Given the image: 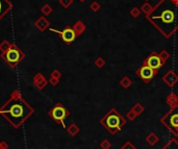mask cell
Segmentation results:
<instances>
[{
  "instance_id": "cell-13",
  "label": "cell",
  "mask_w": 178,
  "mask_h": 149,
  "mask_svg": "<svg viewBox=\"0 0 178 149\" xmlns=\"http://www.w3.org/2000/svg\"><path fill=\"white\" fill-rule=\"evenodd\" d=\"M51 11H52V9H51L50 5H44L43 8H42V12H43L45 15H48L49 13H51Z\"/></svg>"
},
{
  "instance_id": "cell-8",
  "label": "cell",
  "mask_w": 178,
  "mask_h": 149,
  "mask_svg": "<svg viewBox=\"0 0 178 149\" xmlns=\"http://www.w3.org/2000/svg\"><path fill=\"white\" fill-rule=\"evenodd\" d=\"M13 8L9 0H0V20L11 11Z\"/></svg>"
},
{
  "instance_id": "cell-10",
  "label": "cell",
  "mask_w": 178,
  "mask_h": 149,
  "mask_svg": "<svg viewBox=\"0 0 178 149\" xmlns=\"http://www.w3.org/2000/svg\"><path fill=\"white\" fill-rule=\"evenodd\" d=\"M35 26H37V28H39L41 31H43V30H45V28L48 26V22L45 20V18L42 17L35 22Z\"/></svg>"
},
{
  "instance_id": "cell-5",
  "label": "cell",
  "mask_w": 178,
  "mask_h": 149,
  "mask_svg": "<svg viewBox=\"0 0 178 149\" xmlns=\"http://www.w3.org/2000/svg\"><path fill=\"white\" fill-rule=\"evenodd\" d=\"M139 75L144 82H149L151 78H153V76L155 75V70L151 69L150 67H148L147 65H144L143 67H141L138 71Z\"/></svg>"
},
{
  "instance_id": "cell-7",
  "label": "cell",
  "mask_w": 178,
  "mask_h": 149,
  "mask_svg": "<svg viewBox=\"0 0 178 149\" xmlns=\"http://www.w3.org/2000/svg\"><path fill=\"white\" fill-rule=\"evenodd\" d=\"M145 65H147L148 67H150L153 70H157L158 68L161 67V59L156 54H151L150 56H148Z\"/></svg>"
},
{
  "instance_id": "cell-12",
  "label": "cell",
  "mask_w": 178,
  "mask_h": 149,
  "mask_svg": "<svg viewBox=\"0 0 178 149\" xmlns=\"http://www.w3.org/2000/svg\"><path fill=\"white\" fill-rule=\"evenodd\" d=\"M171 124L175 127H178V115H174L171 117Z\"/></svg>"
},
{
  "instance_id": "cell-2",
  "label": "cell",
  "mask_w": 178,
  "mask_h": 149,
  "mask_svg": "<svg viewBox=\"0 0 178 149\" xmlns=\"http://www.w3.org/2000/svg\"><path fill=\"white\" fill-rule=\"evenodd\" d=\"M25 54L22 52V50L15 44H11V46L5 52L2 53V57L6 63H8L12 68L16 67L20 61L24 59Z\"/></svg>"
},
{
  "instance_id": "cell-9",
  "label": "cell",
  "mask_w": 178,
  "mask_h": 149,
  "mask_svg": "<svg viewBox=\"0 0 178 149\" xmlns=\"http://www.w3.org/2000/svg\"><path fill=\"white\" fill-rule=\"evenodd\" d=\"M161 20L165 23H172L174 20V14L171 11H165L161 14Z\"/></svg>"
},
{
  "instance_id": "cell-1",
  "label": "cell",
  "mask_w": 178,
  "mask_h": 149,
  "mask_svg": "<svg viewBox=\"0 0 178 149\" xmlns=\"http://www.w3.org/2000/svg\"><path fill=\"white\" fill-rule=\"evenodd\" d=\"M32 112L34 109L20 97H12L0 109V114L4 116L15 127L20 126Z\"/></svg>"
},
{
  "instance_id": "cell-4",
  "label": "cell",
  "mask_w": 178,
  "mask_h": 149,
  "mask_svg": "<svg viewBox=\"0 0 178 149\" xmlns=\"http://www.w3.org/2000/svg\"><path fill=\"white\" fill-rule=\"evenodd\" d=\"M52 31L56 32V34H59L60 35V38L63 39L64 42H66L67 44H70L72 43V42L75 40L76 38V32L74 29H72L71 27H67L65 28L63 31H59V30H55V29H51Z\"/></svg>"
},
{
  "instance_id": "cell-3",
  "label": "cell",
  "mask_w": 178,
  "mask_h": 149,
  "mask_svg": "<svg viewBox=\"0 0 178 149\" xmlns=\"http://www.w3.org/2000/svg\"><path fill=\"white\" fill-rule=\"evenodd\" d=\"M49 114H50L51 117L55 120V121L63 123L64 120L67 118V116L69 113H68L67 109H65L61 104H57V105L54 106L52 109H51Z\"/></svg>"
},
{
  "instance_id": "cell-11",
  "label": "cell",
  "mask_w": 178,
  "mask_h": 149,
  "mask_svg": "<svg viewBox=\"0 0 178 149\" xmlns=\"http://www.w3.org/2000/svg\"><path fill=\"white\" fill-rule=\"evenodd\" d=\"M9 46H11V43H9V42H8V41H3V43H2L1 45H0V50L2 51V53H3V52H5V51L9 48Z\"/></svg>"
},
{
  "instance_id": "cell-6",
  "label": "cell",
  "mask_w": 178,
  "mask_h": 149,
  "mask_svg": "<svg viewBox=\"0 0 178 149\" xmlns=\"http://www.w3.org/2000/svg\"><path fill=\"white\" fill-rule=\"evenodd\" d=\"M105 126L107 127L109 130L115 131L116 129L120 128V120L119 117L116 115H112V116H107V118L104 120Z\"/></svg>"
}]
</instances>
